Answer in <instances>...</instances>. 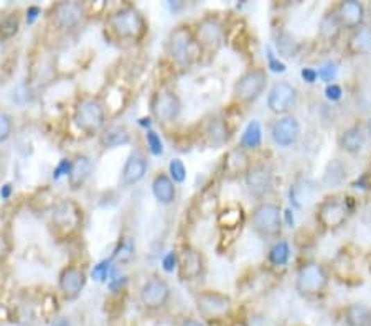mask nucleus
<instances>
[{"mask_svg":"<svg viewBox=\"0 0 371 326\" xmlns=\"http://www.w3.org/2000/svg\"><path fill=\"white\" fill-rule=\"evenodd\" d=\"M268 260L273 267H286L291 260V246L286 239H277L273 246H270Z\"/></svg>","mask_w":371,"mask_h":326,"instance_id":"obj_33","label":"nucleus"},{"mask_svg":"<svg viewBox=\"0 0 371 326\" xmlns=\"http://www.w3.org/2000/svg\"><path fill=\"white\" fill-rule=\"evenodd\" d=\"M366 141H368V132H366L365 125L353 124L345 127L338 134L337 143L340 150L345 152L347 155H358L363 152Z\"/></svg>","mask_w":371,"mask_h":326,"instance_id":"obj_19","label":"nucleus"},{"mask_svg":"<svg viewBox=\"0 0 371 326\" xmlns=\"http://www.w3.org/2000/svg\"><path fill=\"white\" fill-rule=\"evenodd\" d=\"M91 172H93V162H91L89 156L86 155H78L71 163V172L68 175V181L71 185L73 190L81 188L86 183Z\"/></svg>","mask_w":371,"mask_h":326,"instance_id":"obj_26","label":"nucleus"},{"mask_svg":"<svg viewBox=\"0 0 371 326\" xmlns=\"http://www.w3.org/2000/svg\"><path fill=\"white\" fill-rule=\"evenodd\" d=\"M193 33L200 50L208 51V53H216L223 46V42H225L226 28L218 17L208 15L196 24Z\"/></svg>","mask_w":371,"mask_h":326,"instance_id":"obj_9","label":"nucleus"},{"mask_svg":"<svg viewBox=\"0 0 371 326\" xmlns=\"http://www.w3.org/2000/svg\"><path fill=\"white\" fill-rule=\"evenodd\" d=\"M352 210L348 208L347 198L331 194L322 199L316 208V221L324 231H338L350 217Z\"/></svg>","mask_w":371,"mask_h":326,"instance_id":"obj_4","label":"nucleus"},{"mask_svg":"<svg viewBox=\"0 0 371 326\" xmlns=\"http://www.w3.org/2000/svg\"><path fill=\"white\" fill-rule=\"evenodd\" d=\"M152 114L159 123L170 124L173 120L178 119L182 112V101L178 98L177 93L170 89H162L154 96L150 104Z\"/></svg>","mask_w":371,"mask_h":326,"instance_id":"obj_13","label":"nucleus"},{"mask_svg":"<svg viewBox=\"0 0 371 326\" xmlns=\"http://www.w3.org/2000/svg\"><path fill=\"white\" fill-rule=\"evenodd\" d=\"M365 127H366V132H368V136L371 137V116L368 117V120H366Z\"/></svg>","mask_w":371,"mask_h":326,"instance_id":"obj_50","label":"nucleus"},{"mask_svg":"<svg viewBox=\"0 0 371 326\" xmlns=\"http://www.w3.org/2000/svg\"><path fill=\"white\" fill-rule=\"evenodd\" d=\"M270 138L281 149H291L302 137V125L295 116H281L270 124Z\"/></svg>","mask_w":371,"mask_h":326,"instance_id":"obj_11","label":"nucleus"},{"mask_svg":"<svg viewBox=\"0 0 371 326\" xmlns=\"http://www.w3.org/2000/svg\"><path fill=\"white\" fill-rule=\"evenodd\" d=\"M286 217H287V223L294 224V216H291V211H286Z\"/></svg>","mask_w":371,"mask_h":326,"instance_id":"obj_51","label":"nucleus"},{"mask_svg":"<svg viewBox=\"0 0 371 326\" xmlns=\"http://www.w3.org/2000/svg\"><path fill=\"white\" fill-rule=\"evenodd\" d=\"M347 178L348 172L345 163L342 160L334 159L327 163L324 176H322V185H324L325 188H337V186L343 185L345 181H347Z\"/></svg>","mask_w":371,"mask_h":326,"instance_id":"obj_30","label":"nucleus"},{"mask_svg":"<svg viewBox=\"0 0 371 326\" xmlns=\"http://www.w3.org/2000/svg\"><path fill=\"white\" fill-rule=\"evenodd\" d=\"M146 141H147L148 150H150L152 154H154V155H162L164 147H162V141H160L159 134L154 132V130H148L147 136H146Z\"/></svg>","mask_w":371,"mask_h":326,"instance_id":"obj_39","label":"nucleus"},{"mask_svg":"<svg viewBox=\"0 0 371 326\" xmlns=\"http://www.w3.org/2000/svg\"><path fill=\"white\" fill-rule=\"evenodd\" d=\"M250 154L241 147H233L226 152L221 162V176L228 181L239 180L246 176V173L251 168Z\"/></svg>","mask_w":371,"mask_h":326,"instance_id":"obj_14","label":"nucleus"},{"mask_svg":"<svg viewBox=\"0 0 371 326\" xmlns=\"http://www.w3.org/2000/svg\"><path fill=\"white\" fill-rule=\"evenodd\" d=\"M50 326H73V325L68 318H56V320L51 321Z\"/></svg>","mask_w":371,"mask_h":326,"instance_id":"obj_48","label":"nucleus"},{"mask_svg":"<svg viewBox=\"0 0 371 326\" xmlns=\"http://www.w3.org/2000/svg\"><path fill=\"white\" fill-rule=\"evenodd\" d=\"M74 123L85 134H98L106 123V109L96 98H85L74 109Z\"/></svg>","mask_w":371,"mask_h":326,"instance_id":"obj_8","label":"nucleus"},{"mask_svg":"<svg viewBox=\"0 0 371 326\" xmlns=\"http://www.w3.org/2000/svg\"><path fill=\"white\" fill-rule=\"evenodd\" d=\"M342 32L343 28L342 25H340V20L337 14H335L334 8L325 12V14L322 15L320 21H318V30H317L318 38H320L324 43H335L340 38Z\"/></svg>","mask_w":371,"mask_h":326,"instance_id":"obj_25","label":"nucleus"},{"mask_svg":"<svg viewBox=\"0 0 371 326\" xmlns=\"http://www.w3.org/2000/svg\"><path fill=\"white\" fill-rule=\"evenodd\" d=\"M85 17V7L78 2H60L51 10V20L61 30L74 28Z\"/></svg>","mask_w":371,"mask_h":326,"instance_id":"obj_20","label":"nucleus"},{"mask_svg":"<svg viewBox=\"0 0 371 326\" xmlns=\"http://www.w3.org/2000/svg\"><path fill=\"white\" fill-rule=\"evenodd\" d=\"M38 14H40V8H38V7H30L28 10H27V20H28V24H32V21L38 17Z\"/></svg>","mask_w":371,"mask_h":326,"instance_id":"obj_46","label":"nucleus"},{"mask_svg":"<svg viewBox=\"0 0 371 326\" xmlns=\"http://www.w3.org/2000/svg\"><path fill=\"white\" fill-rule=\"evenodd\" d=\"M299 104V89L292 82L277 81L268 93V107L277 117L289 116Z\"/></svg>","mask_w":371,"mask_h":326,"instance_id":"obj_10","label":"nucleus"},{"mask_svg":"<svg viewBox=\"0 0 371 326\" xmlns=\"http://www.w3.org/2000/svg\"><path fill=\"white\" fill-rule=\"evenodd\" d=\"M218 208V191L213 188H207L198 198V212L203 216H209L216 212Z\"/></svg>","mask_w":371,"mask_h":326,"instance_id":"obj_34","label":"nucleus"},{"mask_svg":"<svg viewBox=\"0 0 371 326\" xmlns=\"http://www.w3.org/2000/svg\"><path fill=\"white\" fill-rule=\"evenodd\" d=\"M261 143H263V127H261V124L257 120H251L248 124V127L244 129L241 141H239V147L250 152L259 149Z\"/></svg>","mask_w":371,"mask_h":326,"instance_id":"obj_32","label":"nucleus"},{"mask_svg":"<svg viewBox=\"0 0 371 326\" xmlns=\"http://www.w3.org/2000/svg\"><path fill=\"white\" fill-rule=\"evenodd\" d=\"M111 32L122 40H141L146 33V20L134 7H122L107 19Z\"/></svg>","mask_w":371,"mask_h":326,"instance_id":"obj_3","label":"nucleus"},{"mask_svg":"<svg viewBox=\"0 0 371 326\" xmlns=\"http://www.w3.org/2000/svg\"><path fill=\"white\" fill-rule=\"evenodd\" d=\"M130 142V134L124 125H111L101 136V145L104 149H116Z\"/></svg>","mask_w":371,"mask_h":326,"instance_id":"obj_31","label":"nucleus"},{"mask_svg":"<svg viewBox=\"0 0 371 326\" xmlns=\"http://www.w3.org/2000/svg\"><path fill=\"white\" fill-rule=\"evenodd\" d=\"M7 251H8V247H7L6 239H3V236H0V260L6 257Z\"/></svg>","mask_w":371,"mask_h":326,"instance_id":"obj_47","label":"nucleus"},{"mask_svg":"<svg viewBox=\"0 0 371 326\" xmlns=\"http://www.w3.org/2000/svg\"><path fill=\"white\" fill-rule=\"evenodd\" d=\"M178 326H207L203 321L196 320V318H183Z\"/></svg>","mask_w":371,"mask_h":326,"instance_id":"obj_45","label":"nucleus"},{"mask_svg":"<svg viewBox=\"0 0 371 326\" xmlns=\"http://www.w3.org/2000/svg\"><path fill=\"white\" fill-rule=\"evenodd\" d=\"M10 185H6V186H3V190L2 191H0V194H2V197L3 198H7L8 197V194H10Z\"/></svg>","mask_w":371,"mask_h":326,"instance_id":"obj_49","label":"nucleus"},{"mask_svg":"<svg viewBox=\"0 0 371 326\" xmlns=\"http://www.w3.org/2000/svg\"><path fill=\"white\" fill-rule=\"evenodd\" d=\"M276 46H277L279 53H281L282 56H286V58H294V56H297V53H299V45H297V42L291 37L289 33L279 35Z\"/></svg>","mask_w":371,"mask_h":326,"instance_id":"obj_35","label":"nucleus"},{"mask_svg":"<svg viewBox=\"0 0 371 326\" xmlns=\"http://www.w3.org/2000/svg\"><path fill=\"white\" fill-rule=\"evenodd\" d=\"M20 28V17L19 14H8L0 20V35L3 38H12L14 35H17Z\"/></svg>","mask_w":371,"mask_h":326,"instance_id":"obj_36","label":"nucleus"},{"mask_svg":"<svg viewBox=\"0 0 371 326\" xmlns=\"http://www.w3.org/2000/svg\"><path fill=\"white\" fill-rule=\"evenodd\" d=\"M342 94L343 91L338 84H334V82H331V84L327 86L325 96L330 99V101H338V99H342Z\"/></svg>","mask_w":371,"mask_h":326,"instance_id":"obj_42","label":"nucleus"},{"mask_svg":"<svg viewBox=\"0 0 371 326\" xmlns=\"http://www.w3.org/2000/svg\"><path fill=\"white\" fill-rule=\"evenodd\" d=\"M231 132H233V130L230 129L225 117L213 116L209 117L207 124H205L203 137L209 147H213V149H220V147L228 143Z\"/></svg>","mask_w":371,"mask_h":326,"instance_id":"obj_22","label":"nucleus"},{"mask_svg":"<svg viewBox=\"0 0 371 326\" xmlns=\"http://www.w3.org/2000/svg\"><path fill=\"white\" fill-rule=\"evenodd\" d=\"M244 183L251 197L264 198L273 188V168L268 163H252L244 176Z\"/></svg>","mask_w":371,"mask_h":326,"instance_id":"obj_17","label":"nucleus"},{"mask_svg":"<svg viewBox=\"0 0 371 326\" xmlns=\"http://www.w3.org/2000/svg\"><path fill=\"white\" fill-rule=\"evenodd\" d=\"M86 284V273L76 265H68L60 273V290L67 300H76L80 297Z\"/></svg>","mask_w":371,"mask_h":326,"instance_id":"obj_21","label":"nucleus"},{"mask_svg":"<svg viewBox=\"0 0 371 326\" xmlns=\"http://www.w3.org/2000/svg\"><path fill=\"white\" fill-rule=\"evenodd\" d=\"M334 10L335 14H337L340 25H342L343 30L352 32V30L365 25L366 8L363 3L358 2V0H342Z\"/></svg>","mask_w":371,"mask_h":326,"instance_id":"obj_18","label":"nucleus"},{"mask_svg":"<svg viewBox=\"0 0 371 326\" xmlns=\"http://www.w3.org/2000/svg\"><path fill=\"white\" fill-rule=\"evenodd\" d=\"M69 172H71V163L68 160H63L55 170V178H60L61 175H69Z\"/></svg>","mask_w":371,"mask_h":326,"instance_id":"obj_44","label":"nucleus"},{"mask_svg":"<svg viewBox=\"0 0 371 326\" xmlns=\"http://www.w3.org/2000/svg\"><path fill=\"white\" fill-rule=\"evenodd\" d=\"M177 260H178V255L173 254V252H170V254L167 255V257L164 259V269H165V271H167V272H172L173 269H175Z\"/></svg>","mask_w":371,"mask_h":326,"instance_id":"obj_43","label":"nucleus"},{"mask_svg":"<svg viewBox=\"0 0 371 326\" xmlns=\"http://www.w3.org/2000/svg\"><path fill=\"white\" fill-rule=\"evenodd\" d=\"M195 305L205 320L218 321L230 316L233 310V300L230 295L218 290H202L195 295Z\"/></svg>","mask_w":371,"mask_h":326,"instance_id":"obj_7","label":"nucleus"},{"mask_svg":"<svg viewBox=\"0 0 371 326\" xmlns=\"http://www.w3.org/2000/svg\"><path fill=\"white\" fill-rule=\"evenodd\" d=\"M268 86V73L263 68H250L233 86V98L238 104H252L261 98Z\"/></svg>","mask_w":371,"mask_h":326,"instance_id":"obj_6","label":"nucleus"},{"mask_svg":"<svg viewBox=\"0 0 371 326\" xmlns=\"http://www.w3.org/2000/svg\"><path fill=\"white\" fill-rule=\"evenodd\" d=\"M330 277L327 269L317 260H305L295 272V292L305 298H317L325 293Z\"/></svg>","mask_w":371,"mask_h":326,"instance_id":"obj_1","label":"nucleus"},{"mask_svg":"<svg viewBox=\"0 0 371 326\" xmlns=\"http://www.w3.org/2000/svg\"><path fill=\"white\" fill-rule=\"evenodd\" d=\"M51 223L56 233L69 236L81 226V211L73 201H58L53 204L51 212Z\"/></svg>","mask_w":371,"mask_h":326,"instance_id":"obj_12","label":"nucleus"},{"mask_svg":"<svg viewBox=\"0 0 371 326\" xmlns=\"http://www.w3.org/2000/svg\"><path fill=\"white\" fill-rule=\"evenodd\" d=\"M178 277L185 282L196 280L205 272V257L198 249L191 246H185L178 254L177 260Z\"/></svg>","mask_w":371,"mask_h":326,"instance_id":"obj_15","label":"nucleus"},{"mask_svg":"<svg viewBox=\"0 0 371 326\" xmlns=\"http://www.w3.org/2000/svg\"><path fill=\"white\" fill-rule=\"evenodd\" d=\"M345 326H371V307L363 303H350L343 308Z\"/></svg>","mask_w":371,"mask_h":326,"instance_id":"obj_28","label":"nucleus"},{"mask_svg":"<svg viewBox=\"0 0 371 326\" xmlns=\"http://www.w3.org/2000/svg\"><path fill=\"white\" fill-rule=\"evenodd\" d=\"M12 134V119L7 112L0 111V142L7 141Z\"/></svg>","mask_w":371,"mask_h":326,"instance_id":"obj_40","label":"nucleus"},{"mask_svg":"<svg viewBox=\"0 0 371 326\" xmlns=\"http://www.w3.org/2000/svg\"><path fill=\"white\" fill-rule=\"evenodd\" d=\"M107 272H109V260H103V262H99L98 265H94V269H93V279L99 280V282L106 280Z\"/></svg>","mask_w":371,"mask_h":326,"instance_id":"obj_41","label":"nucleus"},{"mask_svg":"<svg viewBox=\"0 0 371 326\" xmlns=\"http://www.w3.org/2000/svg\"><path fill=\"white\" fill-rule=\"evenodd\" d=\"M152 191H154V197L159 203L162 204H172L175 201L177 197V188L175 183L172 181V178L165 173H160L154 178L152 181Z\"/></svg>","mask_w":371,"mask_h":326,"instance_id":"obj_27","label":"nucleus"},{"mask_svg":"<svg viewBox=\"0 0 371 326\" xmlns=\"http://www.w3.org/2000/svg\"><path fill=\"white\" fill-rule=\"evenodd\" d=\"M169 172H170V178H172L173 183H183L187 178V168L183 165L182 160H172L169 165Z\"/></svg>","mask_w":371,"mask_h":326,"instance_id":"obj_38","label":"nucleus"},{"mask_svg":"<svg viewBox=\"0 0 371 326\" xmlns=\"http://www.w3.org/2000/svg\"><path fill=\"white\" fill-rule=\"evenodd\" d=\"M167 50L173 63L180 68H190L198 60V55L202 53L195 33L185 25L172 30L167 42Z\"/></svg>","mask_w":371,"mask_h":326,"instance_id":"obj_2","label":"nucleus"},{"mask_svg":"<svg viewBox=\"0 0 371 326\" xmlns=\"http://www.w3.org/2000/svg\"><path fill=\"white\" fill-rule=\"evenodd\" d=\"M134 257V242L130 237L121 239L119 246L114 251V259L119 260V262H129L130 259Z\"/></svg>","mask_w":371,"mask_h":326,"instance_id":"obj_37","label":"nucleus"},{"mask_svg":"<svg viewBox=\"0 0 371 326\" xmlns=\"http://www.w3.org/2000/svg\"><path fill=\"white\" fill-rule=\"evenodd\" d=\"M147 159L141 152H134L129 155L128 162L122 168V183L126 186H132L142 180L147 173Z\"/></svg>","mask_w":371,"mask_h":326,"instance_id":"obj_23","label":"nucleus"},{"mask_svg":"<svg viewBox=\"0 0 371 326\" xmlns=\"http://www.w3.org/2000/svg\"><path fill=\"white\" fill-rule=\"evenodd\" d=\"M347 53L350 56H365L371 51V25H361L352 30L347 38Z\"/></svg>","mask_w":371,"mask_h":326,"instance_id":"obj_24","label":"nucleus"},{"mask_svg":"<svg viewBox=\"0 0 371 326\" xmlns=\"http://www.w3.org/2000/svg\"><path fill=\"white\" fill-rule=\"evenodd\" d=\"M170 300V285L164 279L152 277L141 289V302L147 310H160Z\"/></svg>","mask_w":371,"mask_h":326,"instance_id":"obj_16","label":"nucleus"},{"mask_svg":"<svg viewBox=\"0 0 371 326\" xmlns=\"http://www.w3.org/2000/svg\"><path fill=\"white\" fill-rule=\"evenodd\" d=\"M244 219V212L243 208L238 206V204H233V206H226L225 210H221L218 212V226L221 228L223 233H230V231H238L241 229Z\"/></svg>","mask_w":371,"mask_h":326,"instance_id":"obj_29","label":"nucleus"},{"mask_svg":"<svg viewBox=\"0 0 371 326\" xmlns=\"http://www.w3.org/2000/svg\"><path fill=\"white\" fill-rule=\"evenodd\" d=\"M282 210L276 203L263 201L251 212V228L263 239H276L282 231Z\"/></svg>","mask_w":371,"mask_h":326,"instance_id":"obj_5","label":"nucleus"}]
</instances>
